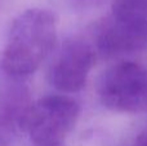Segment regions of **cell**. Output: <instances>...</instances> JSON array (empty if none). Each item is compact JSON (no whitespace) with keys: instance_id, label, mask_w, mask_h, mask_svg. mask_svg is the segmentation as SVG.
Masks as SVG:
<instances>
[{"instance_id":"3957f363","label":"cell","mask_w":147,"mask_h":146,"mask_svg":"<svg viewBox=\"0 0 147 146\" xmlns=\"http://www.w3.org/2000/svg\"><path fill=\"white\" fill-rule=\"evenodd\" d=\"M98 95L112 111H142L147 107V70L132 61L115 65L102 76Z\"/></svg>"},{"instance_id":"6da1fadb","label":"cell","mask_w":147,"mask_h":146,"mask_svg":"<svg viewBox=\"0 0 147 146\" xmlns=\"http://www.w3.org/2000/svg\"><path fill=\"white\" fill-rule=\"evenodd\" d=\"M57 40V22L52 12L31 8L12 23L3 51L1 67L8 75L22 78L35 72Z\"/></svg>"},{"instance_id":"5b68a950","label":"cell","mask_w":147,"mask_h":146,"mask_svg":"<svg viewBox=\"0 0 147 146\" xmlns=\"http://www.w3.org/2000/svg\"><path fill=\"white\" fill-rule=\"evenodd\" d=\"M97 47L107 57L142 51L147 47V28L110 17L98 31Z\"/></svg>"},{"instance_id":"277c9868","label":"cell","mask_w":147,"mask_h":146,"mask_svg":"<svg viewBox=\"0 0 147 146\" xmlns=\"http://www.w3.org/2000/svg\"><path fill=\"white\" fill-rule=\"evenodd\" d=\"M94 62L96 53L89 44L69 41L51 70L52 84L61 92H78L85 85Z\"/></svg>"},{"instance_id":"52a82bcc","label":"cell","mask_w":147,"mask_h":146,"mask_svg":"<svg viewBox=\"0 0 147 146\" xmlns=\"http://www.w3.org/2000/svg\"><path fill=\"white\" fill-rule=\"evenodd\" d=\"M133 146H147V128L143 129L137 136V139L134 140Z\"/></svg>"},{"instance_id":"7a4b0ae2","label":"cell","mask_w":147,"mask_h":146,"mask_svg":"<svg viewBox=\"0 0 147 146\" xmlns=\"http://www.w3.org/2000/svg\"><path fill=\"white\" fill-rule=\"evenodd\" d=\"M79 114L75 100L51 95L25 106L17 123L36 146H58L74 129Z\"/></svg>"},{"instance_id":"8992f818","label":"cell","mask_w":147,"mask_h":146,"mask_svg":"<svg viewBox=\"0 0 147 146\" xmlns=\"http://www.w3.org/2000/svg\"><path fill=\"white\" fill-rule=\"evenodd\" d=\"M112 18L147 28V0H114Z\"/></svg>"},{"instance_id":"ba28073f","label":"cell","mask_w":147,"mask_h":146,"mask_svg":"<svg viewBox=\"0 0 147 146\" xmlns=\"http://www.w3.org/2000/svg\"><path fill=\"white\" fill-rule=\"evenodd\" d=\"M58 146H61V145H58Z\"/></svg>"}]
</instances>
